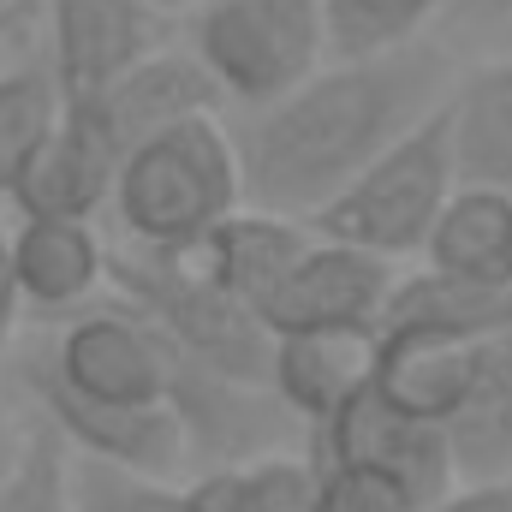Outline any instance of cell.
I'll use <instances>...</instances> for the list:
<instances>
[{
    "label": "cell",
    "mask_w": 512,
    "mask_h": 512,
    "mask_svg": "<svg viewBox=\"0 0 512 512\" xmlns=\"http://www.w3.org/2000/svg\"><path fill=\"white\" fill-rule=\"evenodd\" d=\"M447 90L453 60L435 42L316 66L298 90L256 108L233 137L245 209L310 227V215L411 126H423L447 102Z\"/></svg>",
    "instance_id": "6da1fadb"
},
{
    "label": "cell",
    "mask_w": 512,
    "mask_h": 512,
    "mask_svg": "<svg viewBox=\"0 0 512 512\" xmlns=\"http://www.w3.org/2000/svg\"><path fill=\"white\" fill-rule=\"evenodd\" d=\"M108 203H114V215H120V227L131 233L137 251H197L227 215L245 209L233 131L221 120H185V126L143 137L137 149L120 155Z\"/></svg>",
    "instance_id": "7a4b0ae2"
},
{
    "label": "cell",
    "mask_w": 512,
    "mask_h": 512,
    "mask_svg": "<svg viewBox=\"0 0 512 512\" xmlns=\"http://www.w3.org/2000/svg\"><path fill=\"white\" fill-rule=\"evenodd\" d=\"M108 280L126 292L131 316H143L185 364L221 376L239 387H268V352L274 334L262 328L245 304L215 292L191 256H155V251H120L108 256Z\"/></svg>",
    "instance_id": "3957f363"
},
{
    "label": "cell",
    "mask_w": 512,
    "mask_h": 512,
    "mask_svg": "<svg viewBox=\"0 0 512 512\" xmlns=\"http://www.w3.org/2000/svg\"><path fill=\"white\" fill-rule=\"evenodd\" d=\"M453 143H447V102L411 126L393 149H382L340 197H328L310 215V233L346 251L382 256L399 268V256H417L441 203L453 197Z\"/></svg>",
    "instance_id": "277c9868"
},
{
    "label": "cell",
    "mask_w": 512,
    "mask_h": 512,
    "mask_svg": "<svg viewBox=\"0 0 512 512\" xmlns=\"http://www.w3.org/2000/svg\"><path fill=\"white\" fill-rule=\"evenodd\" d=\"M191 60L209 72L221 102L245 114L298 90L316 66H328L322 0H203L185 12Z\"/></svg>",
    "instance_id": "5b68a950"
},
{
    "label": "cell",
    "mask_w": 512,
    "mask_h": 512,
    "mask_svg": "<svg viewBox=\"0 0 512 512\" xmlns=\"http://www.w3.org/2000/svg\"><path fill=\"white\" fill-rule=\"evenodd\" d=\"M18 382L36 399L42 423L66 441L72 459L108 465V471H126V477H149V483H173V471L191 459L185 453V429H179L167 399L161 405H90V399H72L42 370L36 352L24 358Z\"/></svg>",
    "instance_id": "8992f818"
},
{
    "label": "cell",
    "mask_w": 512,
    "mask_h": 512,
    "mask_svg": "<svg viewBox=\"0 0 512 512\" xmlns=\"http://www.w3.org/2000/svg\"><path fill=\"white\" fill-rule=\"evenodd\" d=\"M42 370L90 405H161L167 399V340L131 310H78L48 346Z\"/></svg>",
    "instance_id": "52a82bcc"
},
{
    "label": "cell",
    "mask_w": 512,
    "mask_h": 512,
    "mask_svg": "<svg viewBox=\"0 0 512 512\" xmlns=\"http://www.w3.org/2000/svg\"><path fill=\"white\" fill-rule=\"evenodd\" d=\"M322 441V465H358V471H376L387 483H399L417 512H429L441 495H453V465H447V447H441V429L435 423H417L405 411H393L376 387L352 393L328 429H316Z\"/></svg>",
    "instance_id": "ba28073f"
},
{
    "label": "cell",
    "mask_w": 512,
    "mask_h": 512,
    "mask_svg": "<svg viewBox=\"0 0 512 512\" xmlns=\"http://www.w3.org/2000/svg\"><path fill=\"white\" fill-rule=\"evenodd\" d=\"M393 280H399L393 262L310 233V251L298 256L286 286L268 298L262 328L268 334H376Z\"/></svg>",
    "instance_id": "9c48e42d"
},
{
    "label": "cell",
    "mask_w": 512,
    "mask_h": 512,
    "mask_svg": "<svg viewBox=\"0 0 512 512\" xmlns=\"http://www.w3.org/2000/svg\"><path fill=\"white\" fill-rule=\"evenodd\" d=\"M161 48V18L143 0H48V78L60 108L96 102L114 78Z\"/></svg>",
    "instance_id": "30bf717a"
},
{
    "label": "cell",
    "mask_w": 512,
    "mask_h": 512,
    "mask_svg": "<svg viewBox=\"0 0 512 512\" xmlns=\"http://www.w3.org/2000/svg\"><path fill=\"white\" fill-rule=\"evenodd\" d=\"M114 173H120V143L102 126V114L60 108L54 131L36 143V155L12 191V209L42 215V221H90L96 209H108Z\"/></svg>",
    "instance_id": "8fae6325"
},
{
    "label": "cell",
    "mask_w": 512,
    "mask_h": 512,
    "mask_svg": "<svg viewBox=\"0 0 512 512\" xmlns=\"http://www.w3.org/2000/svg\"><path fill=\"white\" fill-rule=\"evenodd\" d=\"M376 376V334H274L268 393L298 429H328V417Z\"/></svg>",
    "instance_id": "7c38bea8"
},
{
    "label": "cell",
    "mask_w": 512,
    "mask_h": 512,
    "mask_svg": "<svg viewBox=\"0 0 512 512\" xmlns=\"http://www.w3.org/2000/svg\"><path fill=\"white\" fill-rule=\"evenodd\" d=\"M102 114V126L114 131L120 155L137 149L143 137L185 120H215L221 114V90L209 84V72L185 54V48H155L149 60H137L126 78H114L96 102H84Z\"/></svg>",
    "instance_id": "4fadbf2b"
},
{
    "label": "cell",
    "mask_w": 512,
    "mask_h": 512,
    "mask_svg": "<svg viewBox=\"0 0 512 512\" xmlns=\"http://www.w3.org/2000/svg\"><path fill=\"white\" fill-rule=\"evenodd\" d=\"M376 340H435V346L512 340V286H459L423 268L399 274Z\"/></svg>",
    "instance_id": "5bb4252c"
},
{
    "label": "cell",
    "mask_w": 512,
    "mask_h": 512,
    "mask_svg": "<svg viewBox=\"0 0 512 512\" xmlns=\"http://www.w3.org/2000/svg\"><path fill=\"white\" fill-rule=\"evenodd\" d=\"M310 251V227L298 221H280V215H256V209H239L227 215L197 251H185L197 262V274L227 292L233 304H245L251 316L268 310V298L286 286V274L298 268V256Z\"/></svg>",
    "instance_id": "9a60e30c"
},
{
    "label": "cell",
    "mask_w": 512,
    "mask_h": 512,
    "mask_svg": "<svg viewBox=\"0 0 512 512\" xmlns=\"http://www.w3.org/2000/svg\"><path fill=\"white\" fill-rule=\"evenodd\" d=\"M6 245H12L18 304H36V310H78L84 298H96V292L108 286V245L96 239L90 221L18 215V227H6Z\"/></svg>",
    "instance_id": "2e32d148"
},
{
    "label": "cell",
    "mask_w": 512,
    "mask_h": 512,
    "mask_svg": "<svg viewBox=\"0 0 512 512\" xmlns=\"http://www.w3.org/2000/svg\"><path fill=\"white\" fill-rule=\"evenodd\" d=\"M435 429L453 465V489L512 477V340L483 346L465 393L453 399V411Z\"/></svg>",
    "instance_id": "e0dca14e"
},
{
    "label": "cell",
    "mask_w": 512,
    "mask_h": 512,
    "mask_svg": "<svg viewBox=\"0 0 512 512\" xmlns=\"http://www.w3.org/2000/svg\"><path fill=\"white\" fill-rule=\"evenodd\" d=\"M447 143L453 179L512 197V54L453 78L447 90Z\"/></svg>",
    "instance_id": "ac0fdd59"
},
{
    "label": "cell",
    "mask_w": 512,
    "mask_h": 512,
    "mask_svg": "<svg viewBox=\"0 0 512 512\" xmlns=\"http://www.w3.org/2000/svg\"><path fill=\"white\" fill-rule=\"evenodd\" d=\"M417 256H423V274H441L459 286H512V197L453 185Z\"/></svg>",
    "instance_id": "d6986e66"
},
{
    "label": "cell",
    "mask_w": 512,
    "mask_h": 512,
    "mask_svg": "<svg viewBox=\"0 0 512 512\" xmlns=\"http://www.w3.org/2000/svg\"><path fill=\"white\" fill-rule=\"evenodd\" d=\"M483 346H435V340H376V376L370 387L393 411L417 423H441L453 399L465 393Z\"/></svg>",
    "instance_id": "ffe728a7"
},
{
    "label": "cell",
    "mask_w": 512,
    "mask_h": 512,
    "mask_svg": "<svg viewBox=\"0 0 512 512\" xmlns=\"http://www.w3.org/2000/svg\"><path fill=\"white\" fill-rule=\"evenodd\" d=\"M453 0H322V30L334 60H370L423 42V24Z\"/></svg>",
    "instance_id": "44dd1931"
},
{
    "label": "cell",
    "mask_w": 512,
    "mask_h": 512,
    "mask_svg": "<svg viewBox=\"0 0 512 512\" xmlns=\"http://www.w3.org/2000/svg\"><path fill=\"white\" fill-rule=\"evenodd\" d=\"M60 120V96L48 66H12L0 72V203H12L36 143Z\"/></svg>",
    "instance_id": "7402d4cb"
},
{
    "label": "cell",
    "mask_w": 512,
    "mask_h": 512,
    "mask_svg": "<svg viewBox=\"0 0 512 512\" xmlns=\"http://www.w3.org/2000/svg\"><path fill=\"white\" fill-rule=\"evenodd\" d=\"M66 477H72L66 441L48 423H36L24 435V447H12V459L0 471V512H72Z\"/></svg>",
    "instance_id": "603a6c76"
},
{
    "label": "cell",
    "mask_w": 512,
    "mask_h": 512,
    "mask_svg": "<svg viewBox=\"0 0 512 512\" xmlns=\"http://www.w3.org/2000/svg\"><path fill=\"white\" fill-rule=\"evenodd\" d=\"M72 512H179V489L173 483H149V477H126L90 459H72L66 477Z\"/></svg>",
    "instance_id": "cb8c5ba5"
},
{
    "label": "cell",
    "mask_w": 512,
    "mask_h": 512,
    "mask_svg": "<svg viewBox=\"0 0 512 512\" xmlns=\"http://www.w3.org/2000/svg\"><path fill=\"white\" fill-rule=\"evenodd\" d=\"M310 512H417V501L387 483L376 471H358V465H328L316 471V501Z\"/></svg>",
    "instance_id": "d4e9b609"
},
{
    "label": "cell",
    "mask_w": 512,
    "mask_h": 512,
    "mask_svg": "<svg viewBox=\"0 0 512 512\" xmlns=\"http://www.w3.org/2000/svg\"><path fill=\"white\" fill-rule=\"evenodd\" d=\"M179 512H251L239 465H215V471H203L191 489H179Z\"/></svg>",
    "instance_id": "484cf974"
},
{
    "label": "cell",
    "mask_w": 512,
    "mask_h": 512,
    "mask_svg": "<svg viewBox=\"0 0 512 512\" xmlns=\"http://www.w3.org/2000/svg\"><path fill=\"white\" fill-rule=\"evenodd\" d=\"M429 512H512V477H501V483H459Z\"/></svg>",
    "instance_id": "4316f807"
},
{
    "label": "cell",
    "mask_w": 512,
    "mask_h": 512,
    "mask_svg": "<svg viewBox=\"0 0 512 512\" xmlns=\"http://www.w3.org/2000/svg\"><path fill=\"white\" fill-rule=\"evenodd\" d=\"M143 6H149L155 18H167V12H197L203 0H143Z\"/></svg>",
    "instance_id": "83f0119b"
},
{
    "label": "cell",
    "mask_w": 512,
    "mask_h": 512,
    "mask_svg": "<svg viewBox=\"0 0 512 512\" xmlns=\"http://www.w3.org/2000/svg\"><path fill=\"white\" fill-rule=\"evenodd\" d=\"M477 6H483V12H507L512 18V0H477Z\"/></svg>",
    "instance_id": "f1b7e54d"
},
{
    "label": "cell",
    "mask_w": 512,
    "mask_h": 512,
    "mask_svg": "<svg viewBox=\"0 0 512 512\" xmlns=\"http://www.w3.org/2000/svg\"><path fill=\"white\" fill-rule=\"evenodd\" d=\"M6 12H12V0H0V18H6Z\"/></svg>",
    "instance_id": "f546056e"
}]
</instances>
